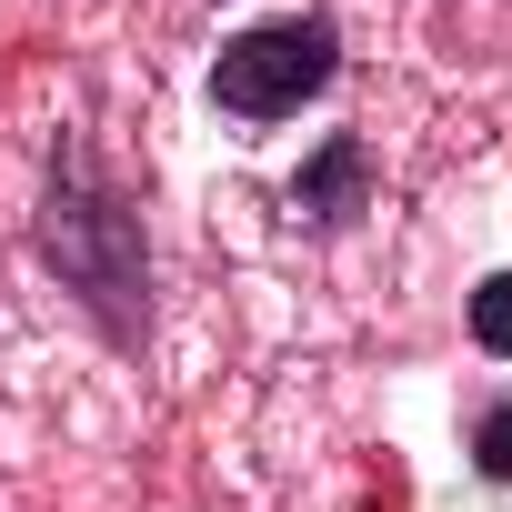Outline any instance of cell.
I'll return each mask as SVG.
<instances>
[{
    "label": "cell",
    "instance_id": "3957f363",
    "mask_svg": "<svg viewBox=\"0 0 512 512\" xmlns=\"http://www.w3.org/2000/svg\"><path fill=\"white\" fill-rule=\"evenodd\" d=\"M282 201H292V221H302V231H342V221L372 201V151H362V131H332V141L292 171V191H282Z\"/></svg>",
    "mask_w": 512,
    "mask_h": 512
},
{
    "label": "cell",
    "instance_id": "277c9868",
    "mask_svg": "<svg viewBox=\"0 0 512 512\" xmlns=\"http://www.w3.org/2000/svg\"><path fill=\"white\" fill-rule=\"evenodd\" d=\"M472 342H482L492 362H512V272H492V282L472 292Z\"/></svg>",
    "mask_w": 512,
    "mask_h": 512
},
{
    "label": "cell",
    "instance_id": "6da1fadb",
    "mask_svg": "<svg viewBox=\"0 0 512 512\" xmlns=\"http://www.w3.org/2000/svg\"><path fill=\"white\" fill-rule=\"evenodd\" d=\"M31 251L41 272L91 312V332L111 352H141L151 332V241H141V201L101 171V151L81 131L51 141V171H41V211H31Z\"/></svg>",
    "mask_w": 512,
    "mask_h": 512
},
{
    "label": "cell",
    "instance_id": "5b68a950",
    "mask_svg": "<svg viewBox=\"0 0 512 512\" xmlns=\"http://www.w3.org/2000/svg\"><path fill=\"white\" fill-rule=\"evenodd\" d=\"M472 472H482V482H512V402H492V412L472 422Z\"/></svg>",
    "mask_w": 512,
    "mask_h": 512
},
{
    "label": "cell",
    "instance_id": "7a4b0ae2",
    "mask_svg": "<svg viewBox=\"0 0 512 512\" xmlns=\"http://www.w3.org/2000/svg\"><path fill=\"white\" fill-rule=\"evenodd\" d=\"M332 71H342V21H332V11H292V21H262V31L221 41L211 101H221L231 121H292Z\"/></svg>",
    "mask_w": 512,
    "mask_h": 512
}]
</instances>
